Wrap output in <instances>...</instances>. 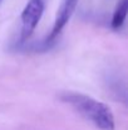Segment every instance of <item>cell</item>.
<instances>
[{"label":"cell","mask_w":128,"mask_h":130,"mask_svg":"<svg viewBox=\"0 0 128 130\" xmlns=\"http://www.w3.org/2000/svg\"><path fill=\"white\" fill-rule=\"evenodd\" d=\"M60 99L100 130H114V116L108 105L81 92H64Z\"/></svg>","instance_id":"6da1fadb"},{"label":"cell","mask_w":128,"mask_h":130,"mask_svg":"<svg viewBox=\"0 0 128 130\" xmlns=\"http://www.w3.org/2000/svg\"><path fill=\"white\" fill-rule=\"evenodd\" d=\"M1 3H3V0H0V4H1Z\"/></svg>","instance_id":"5b68a950"},{"label":"cell","mask_w":128,"mask_h":130,"mask_svg":"<svg viewBox=\"0 0 128 130\" xmlns=\"http://www.w3.org/2000/svg\"><path fill=\"white\" fill-rule=\"evenodd\" d=\"M78 1L79 0H62V3H60V5L57 10V15H55V19H54L52 32L46 37V42L54 43L55 38L64 29V27L68 24L72 15L74 14V11L77 9V5H78Z\"/></svg>","instance_id":"3957f363"},{"label":"cell","mask_w":128,"mask_h":130,"mask_svg":"<svg viewBox=\"0 0 128 130\" xmlns=\"http://www.w3.org/2000/svg\"><path fill=\"white\" fill-rule=\"evenodd\" d=\"M127 11H128V0H121L118 3V5L116 6L114 11H113V17H112V22L111 25L113 29H119L127 17Z\"/></svg>","instance_id":"277c9868"},{"label":"cell","mask_w":128,"mask_h":130,"mask_svg":"<svg viewBox=\"0 0 128 130\" xmlns=\"http://www.w3.org/2000/svg\"><path fill=\"white\" fill-rule=\"evenodd\" d=\"M45 1L44 0H29L21 13V29H20V42L25 43L38 27L44 13Z\"/></svg>","instance_id":"7a4b0ae2"}]
</instances>
